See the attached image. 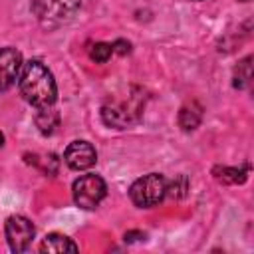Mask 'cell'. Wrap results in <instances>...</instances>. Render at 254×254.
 Instances as JSON below:
<instances>
[{
	"mask_svg": "<svg viewBox=\"0 0 254 254\" xmlns=\"http://www.w3.org/2000/svg\"><path fill=\"white\" fill-rule=\"evenodd\" d=\"M22 65V54L16 48H0V91L14 85Z\"/></svg>",
	"mask_w": 254,
	"mask_h": 254,
	"instance_id": "obj_8",
	"label": "cell"
},
{
	"mask_svg": "<svg viewBox=\"0 0 254 254\" xmlns=\"http://www.w3.org/2000/svg\"><path fill=\"white\" fill-rule=\"evenodd\" d=\"M18 85L24 99L36 109L52 107L56 103V97H58L56 79L40 60H30L22 65Z\"/></svg>",
	"mask_w": 254,
	"mask_h": 254,
	"instance_id": "obj_1",
	"label": "cell"
},
{
	"mask_svg": "<svg viewBox=\"0 0 254 254\" xmlns=\"http://www.w3.org/2000/svg\"><path fill=\"white\" fill-rule=\"evenodd\" d=\"M81 8V0H36L32 10L42 26L58 28L73 18Z\"/></svg>",
	"mask_w": 254,
	"mask_h": 254,
	"instance_id": "obj_2",
	"label": "cell"
},
{
	"mask_svg": "<svg viewBox=\"0 0 254 254\" xmlns=\"http://www.w3.org/2000/svg\"><path fill=\"white\" fill-rule=\"evenodd\" d=\"M4 232H6V240H8V246L12 252H26L34 240L36 228L26 216L14 214L6 220Z\"/></svg>",
	"mask_w": 254,
	"mask_h": 254,
	"instance_id": "obj_6",
	"label": "cell"
},
{
	"mask_svg": "<svg viewBox=\"0 0 254 254\" xmlns=\"http://www.w3.org/2000/svg\"><path fill=\"white\" fill-rule=\"evenodd\" d=\"M2 145H4V135L0 133V147H2Z\"/></svg>",
	"mask_w": 254,
	"mask_h": 254,
	"instance_id": "obj_18",
	"label": "cell"
},
{
	"mask_svg": "<svg viewBox=\"0 0 254 254\" xmlns=\"http://www.w3.org/2000/svg\"><path fill=\"white\" fill-rule=\"evenodd\" d=\"M36 125L40 129L42 135H52L56 131V127L60 125V115L54 107H42L36 113Z\"/></svg>",
	"mask_w": 254,
	"mask_h": 254,
	"instance_id": "obj_12",
	"label": "cell"
},
{
	"mask_svg": "<svg viewBox=\"0 0 254 254\" xmlns=\"http://www.w3.org/2000/svg\"><path fill=\"white\" fill-rule=\"evenodd\" d=\"M240 2H248V0H240Z\"/></svg>",
	"mask_w": 254,
	"mask_h": 254,
	"instance_id": "obj_19",
	"label": "cell"
},
{
	"mask_svg": "<svg viewBox=\"0 0 254 254\" xmlns=\"http://www.w3.org/2000/svg\"><path fill=\"white\" fill-rule=\"evenodd\" d=\"M165 192H167V181L159 173H149V175L137 179L129 189V196H131L133 204H137L141 208L159 204L163 200Z\"/></svg>",
	"mask_w": 254,
	"mask_h": 254,
	"instance_id": "obj_3",
	"label": "cell"
},
{
	"mask_svg": "<svg viewBox=\"0 0 254 254\" xmlns=\"http://www.w3.org/2000/svg\"><path fill=\"white\" fill-rule=\"evenodd\" d=\"M111 54H113V48H111V44H105V42H97L89 50V58L97 64H105L111 58Z\"/></svg>",
	"mask_w": 254,
	"mask_h": 254,
	"instance_id": "obj_14",
	"label": "cell"
},
{
	"mask_svg": "<svg viewBox=\"0 0 254 254\" xmlns=\"http://www.w3.org/2000/svg\"><path fill=\"white\" fill-rule=\"evenodd\" d=\"M105 192H107V185L99 175L87 173L73 181V200L79 208L85 210L95 208L105 198Z\"/></svg>",
	"mask_w": 254,
	"mask_h": 254,
	"instance_id": "obj_5",
	"label": "cell"
},
{
	"mask_svg": "<svg viewBox=\"0 0 254 254\" xmlns=\"http://www.w3.org/2000/svg\"><path fill=\"white\" fill-rule=\"evenodd\" d=\"M40 250L42 252H48V254H60V252H77V244L64 236V234H58V232H52L48 234L42 244H40Z\"/></svg>",
	"mask_w": 254,
	"mask_h": 254,
	"instance_id": "obj_9",
	"label": "cell"
},
{
	"mask_svg": "<svg viewBox=\"0 0 254 254\" xmlns=\"http://www.w3.org/2000/svg\"><path fill=\"white\" fill-rule=\"evenodd\" d=\"M212 175L222 185H242L248 177V167H214Z\"/></svg>",
	"mask_w": 254,
	"mask_h": 254,
	"instance_id": "obj_11",
	"label": "cell"
},
{
	"mask_svg": "<svg viewBox=\"0 0 254 254\" xmlns=\"http://www.w3.org/2000/svg\"><path fill=\"white\" fill-rule=\"evenodd\" d=\"M187 187H189V181H187V177H177V179L171 183V187H167V192H165V194H171V196H175V198H179V196H185V192H187Z\"/></svg>",
	"mask_w": 254,
	"mask_h": 254,
	"instance_id": "obj_15",
	"label": "cell"
},
{
	"mask_svg": "<svg viewBox=\"0 0 254 254\" xmlns=\"http://www.w3.org/2000/svg\"><path fill=\"white\" fill-rule=\"evenodd\" d=\"M252 58L250 56H246L244 60H240L238 62V65L234 67V87H238V89H246L248 85H250V81H252Z\"/></svg>",
	"mask_w": 254,
	"mask_h": 254,
	"instance_id": "obj_13",
	"label": "cell"
},
{
	"mask_svg": "<svg viewBox=\"0 0 254 254\" xmlns=\"http://www.w3.org/2000/svg\"><path fill=\"white\" fill-rule=\"evenodd\" d=\"M202 121V107L198 103H187L179 111V125L183 131H194Z\"/></svg>",
	"mask_w": 254,
	"mask_h": 254,
	"instance_id": "obj_10",
	"label": "cell"
},
{
	"mask_svg": "<svg viewBox=\"0 0 254 254\" xmlns=\"http://www.w3.org/2000/svg\"><path fill=\"white\" fill-rule=\"evenodd\" d=\"M103 121L111 127H117V129H123L127 127L129 123L137 121L139 115H141V101L137 95H129V99H109L105 105H103Z\"/></svg>",
	"mask_w": 254,
	"mask_h": 254,
	"instance_id": "obj_4",
	"label": "cell"
},
{
	"mask_svg": "<svg viewBox=\"0 0 254 254\" xmlns=\"http://www.w3.org/2000/svg\"><path fill=\"white\" fill-rule=\"evenodd\" d=\"M64 161L73 171H85V169L95 165L97 153H95L91 143H87V141H73V143L67 145V149L64 153Z\"/></svg>",
	"mask_w": 254,
	"mask_h": 254,
	"instance_id": "obj_7",
	"label": "cell"
},
{
	"mask_svg": "<svg viewBox=\"0 0 254 254\" xmlns=\"http://www.w3.org/2000/svg\"><path fill=\"white\" fill-rule=\"evenodd\" d=\"M125 242H135V240H139V238H145V234L143 232H137V230H131V232H125Z\"/></svg>",
	"mask_w": 254,
	"mask_h": 254,
	"instance_id": "obj_17",
	"label": "cell"
},
{
	"mask_svg": "<svg viewBox=\"0 0 254 254\" xmlns=\"http://www.w3.org/2000/svg\"><path fill=\"white\" fill-rule=\"evenodd\" d=\"M111 48H113V52H117V54H121V56H125V54L131 52V44H129L127 40H115V42L111 44Z\"/></svg>",
	"mask_w": 254,
	"mask_h": 254,
	"instance_id": "obj_16",
	"label": "cell"
}]
</instances>
